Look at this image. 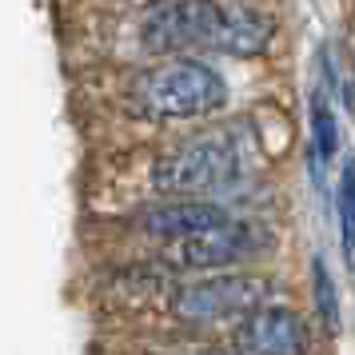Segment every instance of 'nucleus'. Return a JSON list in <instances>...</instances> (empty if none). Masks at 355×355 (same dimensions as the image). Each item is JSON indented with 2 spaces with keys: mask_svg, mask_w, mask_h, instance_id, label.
I'll use <instances>...</instances> for the list:
<instances>
[{
  "mask_svg": "<svg viewBox=\"0 0 355 355\" xmlns=\"http://www.w3.org/2000/svg\"><path fill=\"white\" fill-rule=\"evenodd\" d=\"M136 100L152 116L192 120V116H208L224 108L227 84L204 60H172V64L148 68L136 80Z\"/></svg>",
  "mask_w": 355,
  "mask_h": 355,
  "instance_id": "f257e3e1",
  "label": "nucleus"
},
{
  "mask_svg": "<svg viewBox=\"0 0 355 355\" xmlns=\"http://www.w3.org/2000/svg\"><path fill=\"white\" fill-rule=\"evenodd\" d=\"M240 176V148L232 136H200L192 144L176 148L172 156H164L156 164V188L172 196H200V192H216L227 188L232 180Z\"/></svg>",
  "mask_w": 355,
  "mask_h": 355,
  "instance_id": "f03ea898",
  "label": "nucleus"
},
{
  "mask_svg": "<svg viewBox=\"0 0 355 355\" xmlns=\"http://www.w3.org/2000/svg\"><path fill=\"white\" fill-rule=\"evenodd\" d=\"M220 17L224 4L216 0H168L140 20V44L144 52H188L200 44H216Z\"/></svg>",
  "mask_w": 355,
  "mask_h": 355,
  "instance_id": "7ed1b4c3",
  "label": "nucleus"
},
{
  "mask_svg": "<svg viewBox=\"0 0 355 355\" xmlns=\"http://www.w3.org/2000/svg\"><path fill=\"white\" fill-rule=\"evenodd\" d=\"M263 300H268V279L259 275H208V279L180 288L176 315H184L188 323H216L248 315L263 307Z\"/></svg>",
  "mask_w": 355,
  "mask_h": 355,
  "instance_id": "20e7f679",
  "label": "nucleus"
},
{
  "mask_svg": "<svg viewBox=\"0 0 355 355\" xmlns=\"http://www.w3.org/2000/svg\"><path fill=\"white\" fill-rule=\"evenodd\" d=\"M272 248L268 227L256 220H224V224L208 227V232H196L188 240H176V263L184 268H200V272H220L232 268L248 256H259Z\"/></svg>",
  "mask_w": 355,
  "mask_h": 355,
  "instance_id": "39448f33",
  "label": "nucleus"
},
{
  "mask_svg": "<svg viewBox=\"0 0 355 355\" xmlns=\"http://www.w3.org/2000/svg\"><path fill=\"white\" fill-rule=\"evenodd\" d=\"M243 355H307V323L291 307H256L236 327Z\"/></svg>",
  "mask_w": 355,
  "mask_h": 355,
  "instance_id": "423d86ee",
  "label": "nucleus"
},
{
  "mask_svg": "<svg viewBox=\"0 0 355 355\" xmlns=\"http://www.w3.org/2000/svg\"><path fill=\"white\" fill-rule=\"evenodd\" d=\"M227 216L220 204H204V200H176V204H160V208L144 211V232L160 236V240H188L196 232L224 224Z\"/></svg>",
  "mask_w": 355,
  "mask_h": 355,
  "instance_id": "0eeeda50",
  "label": "nucleus"
},
{
  "mask_svg": "<svg viewBox=\"0 0 355 355\" xmlns=\"http://www.w3.org/2000/svg\"><path fill=\"white\" fill-rule=\"evenodd\" d=\"M272 44V17L259 12L252 4H224L220 17V33L211 49H224L232 56H259Z\"/></svg>",
  "mask_w": 355,
  "mask_h": 355,
  "instance_id": "6e6552de",
  "label": "nucleus"
},
{
  "mask_svg": "<svg viewBox=\"0 0 355 355\" xmlns=\"http://www.w3.org/2000/svg\"><path fill=\"white\" fill-rule=\"evenodd\" d=\"M311 288H315V315H320L323 331H339V295L336 284H331V272L320 256L311 263Z\"/></svg>",
  "mask_w": 355,
  "mask_h": 355,
  "instance_id": "1a4fd4ad",
  "label": "nucleus"
},
{
  "mask_svg": "<svg viewBox=\"0 0 355 355\" xmlns=\"http://www.w3.org/2000/svg\"><path fill=\"white\" fill-rule=\"evenodd\" d=\"M311 132H315V160L327 164L331 156H336V116H331V104H327V96L323 92H315L311 96Z\"/></svg>",
  "mask_w": 355,
  "mask_h": 355,
  "instance_id": "9d476101",
  "label": "nucleus"
},
{
  "mask_svg": "<svg viewBox=\"0 0 355 355\" xmlns=\"http://www.w3.org/2000/svg\"><path fill=\"white\" fill-rule=\"evenodd\" d=\"M339 236H343V256L355 268V164H347L339 184Z\"/></svg>",
  "mask_w": 355,
  "mask_h": 355,
  "instance_id": "9b49d317",
  "label": "nucleus"
},
{
  "mask_svg": "<svg viewBox=\"0 0 355 355\" xmlns=\"http://www.w3.org/2000/svg\"><path fill=\"white\" fill-rule=\"evenodd\" d=\"M208 355H220V352H208Z\"/></svg>",
  "mask_w": 355,
  "mask_h": 355,
  "instance_id": "f8f14e48",
  "label": "nucleus"
}]
</instances>
